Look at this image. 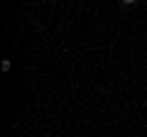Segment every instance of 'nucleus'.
Listing matches in <instances>:
<instances>
[{
    "instance_id": "nucleus-1",
    "label": "nucleus",
    "mask_w": 147,
    "mask_h": 137,
    "mask_svg": "<svg viewBox=\"0 0 147 137\" xmlns=\"http://www.w3.org/2000/svg\"><path fill=\"white\" fill-rule=\"evenodd\" d=\"M0 66H3V71H10V68H12V61H10V59H3Z\"/></svg>"
},
{
    "instance_id": "nucleus-2",
    "label": "nucleus",
    "mask_w": 147,
    "mask_h": 137,
    "mask_svg": "<svg viewBox=\"0 0 147 137\" xmlns=\"http://www.w3.org/2000/svg\"><path fill=\"white\" fill-rule=\"evenodd\" d=\"M120 3H123V5H135L137 0H120Z\"/></svg>"
},
{
    "instance_id": "nucleus-3",
    "label": "nucleus",
    "mask_w": 147,
    "mask_h": 137,
    "mask_svg": "<svg viewBox=\"0 0 147 137\" xmlns=\"http://www.w3.org/2000/svg\"><path fill=\"white\" fill-rule=\"evenodd\" d=\"M49 3H57V0H49Z\"/></svg>"
}]
</instances>
